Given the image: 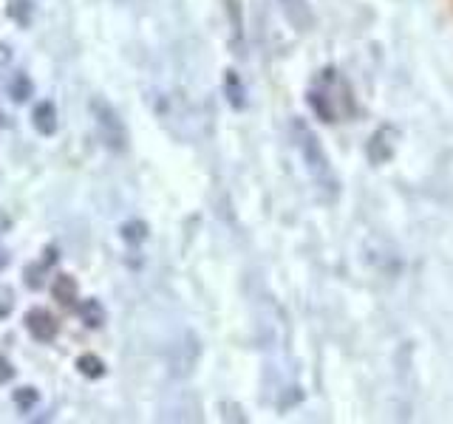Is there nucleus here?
<instances>
[{
  "label": "nucleus",
  "mask_w": 453,
  "mask_h": 424,
  "mask_svg": "<svg viewBox=\"0 0 453 424\" xmlns=\"http://www.w3.org/2000/svg\"><path fill=\"white\" fill-rule=\"evenodd\" d=\"M94 113H97V125H99V130L105 133V142L111 145V147H125V128H122V122H119V116L102 102V99H97L94 102Z\"/></svg>",
  "instance_id": "f257e3e1"
},
{
  "label": "nucleus",
  "mask_w": 453,
  "mask_h": 424,
  "mask_svg": "<svg viewBox=\"0 0 453 424\" xmlns=\"http://www.w3.org/2000/svg\"><path fill=\"white\" fill-rule=\"evenodd\" d=\"M23 325L37 342H51L54 334H57V323H54V317L45 308H28Z\"/></svg>",
  "instance_id": "f03ea898"
},
{
  "label": "nucleus",
  "mask_w": 453,
  "mask_h": 424,
  "mask_svg": "<svg viewBox=\"0 0 453 424\" xmlns=\"http://www.w3.org/2000/svg\"><path fill=\"white\" fill-rule=\"evenodd\" d=\"M31 122H34L37 133L51 136V133L57 130V111H54V105H51V102H40V105L34 108V113H31Z\"/></svg>",
  "instance_id": "7ed1b4c3"
},
{
  "label": "nucleus",
  "mask_w": 453,
  "mask_h": 424,
  "mask_svg": "<svg viewBox=\"0 0 453 424\" xmlns=\"http://www.w3.org/2000/svg\"><path fill=\"white\" fill-rule=\"evenodd\" d=\"M51 297H54L60 306H74V300H77V283H74V277H68V274L54 277V283H51Z\"/></svg>",
  "instance_id": "20e7f679"
},
{
  "label": "nucleus",
  "mask_w": 453,
  "mask_h": 424,
  "mask_svg": "<svg viewBox=\"0 0 453 424\" xmlns=\"http://www.w3.org/2000/svg\"><path fill=\"white\" fill-rule=\"evenodd\" d=\"M80 317H82V323H85L88 328H99V325L105 323V311H102V306H99L97 300H85V303L80 306Z\"/></svg>",
  "instance_id": "39448f33"
},
{
  "label": "nucleus",
  "mask_w": 453,
  "mask_h": 424,
  "mask_svg": "<svg viewBox=\"0 0 453 424\" xmlns=\"http://www.w3.org/2000/svg\"><path fill=\"white\" fill-rule=\"evenodd\" d=\"M77 368H80V374H82V376H91V379H99V376L105 374L102 359H99V357H94V354H82V357L77 359Z\"/></svg>",
  "instance_id": "423d86ee"
},
{
  "label": "nucleus",
  "mask_w": 453,
  "mask_h": 424,
  "mask_svg": "<svg viewBox=\"0 0 453 424\" xmlns=\"http://www.w3.org/2000/svg\"><path fill=\"white\" fill-rule=\"evenodd\" d=\"M31 91H34V88H31V79H28V77H23V74H20V77H14V82H11V96H14L17 102L28 99V96H31Z\"/></svg>",
  "instance_id": "0eeeda50"
},
{
  "label": "nucleus",
  "mask_w": 453,
  "mask_h": 424,
  "mask_svg": "<svg viewBox=\"0 0 453 424\" xmlns=\"http://www.w3.org/2000/svg\"><path fill=\"white\" fill-rule=\"evenodd\" d=\"M14 402H17L23 411H28V408H34V402H37V391H34V388H20V391L14 394Z\"/></svg>",
  "instance_id": "6e6552de"
},
{
  "label": "nucleus",
  "mask_w": 453,
  "mask_h": 424,
  "mask_svg": "<svg viewBox=\"0 0 453 424\" xmlns=\"http://www.w3.org/2000/svg\"><path fill=\"white\" fill-rule=\"evenodd\" d=\"M11 376H14V368H11V365H9L3 357H0V382H9Z\"/></svg>",
  "instance_id": "1a4fd4ad"
},
{
  "label": "nucleus",
  "mask_w": 453,
  "mask_h": 424,
  "mask_svg": "<svg viewBox=\"0 0 453 424\" xmlns=\"http://www.w3.org/2000/svg\"><path fill=\"white\" fill-rule=\"evenodd\" d=\"M6 60H9V51H6V48H3V45H0V65H3V62H6Z\"/></svg>",
  "instance_id": "9d476101"
}]
</instances>
